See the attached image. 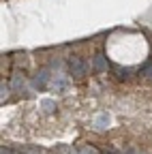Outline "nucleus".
Masks as SVG:
<instances>
[{
	"label": "nucleus",
	"mask_w": 152,
	"mask_h": 154,
	"mask_svg": "<svg viewBox=\"0 0 152 154\" xmlns=\"http://www.w3.org/2000/svg\"><path fill=\"white\" fill-rule=\"evenodd\" d=\"M41 109H43L45 113H51V111L56 109V101H51V99H43V101H41Z\"/></svg>",
	"instance_id": "6e6552de"
},
{
	"label": "nucleus",
	"mask_w": 152,
	"mask_h": 154,
	"mask_svg": "<svg viewBox=\"0 0 152 154\" xmlns=\"http://www.w3.org/2000/svg\"><path fill=\"white\" fill-rule=\"evenodd\" d=\"M124 154H137V152H135V150H131V148H129V150H124Z\"/></svg>",
	"instance_id": "f8f14e48"
},
{
	"label": "nucleus",
	"mask_w": 152,
	"mask_h": 154,
	"mask_svg": "<svg viewBox=\"0 0 152 154\" xmlns=\"http://www.w3.org/2000/svg\"><path fill=\"white\" fill-rule=\"evenodd\" d=\"M79 154H99L94 148H90V146H84V148H79Z\"/></svg>",
	"instance_id": "9b49d317"
},
{
	"label": "nucleus",
	"mask_w": 152,
	"mask_h": 154,
	"mask_svg": "<svg viewBox=\"0 0 152 154\" xmlns=\"http://www.w3.org/2000/svg\"><path fill=\"white\" fill-rule=\"evenodd\" d=\"M11 90H15V92H30L32 86H30V82L22 73H17V75H13V79H11Z\"/></svg>",
	"instance_id": "7ed1b4c3"
},
{
	"label": "nucleus",
	"mask_w": 152,
	"mask_h": 154,
	"mask_svg": "<svg viewBox=\"0 0 152 154\" xmlns=\"http://www.w3.org/2000/svg\"><path fill=\"white\" fill-rule=\"evenodd\" d=\"M9 92H11V84H2V101L9 99Z\"/></svg>",
	"instance_id": "9d476101"
},
{
	"label": "nucleus",
	"mask_w": 152,
	"mask_h": 154,
	"mask_svg": "<svg viewBox=\"0 0 152 154\" xmlns=\"http://www.w3.org/2000/svg\"><path fill=\"white\" fill-rule=\"evenodd\" d=\"M111 71L116 73V77H118V79H129V77H131V75H129L131 71H129V69H122L120 64H113V66H111Z\"/></svg>",
	"instance_id": "0eeeda50"
},
{
	"label": "nucleus",
	"mask_w": 152,
	"mask_h": 154,
	"mask_svg": "<svg viewBox=\"0 0 152 154\" xmlns=\"http://www.w3.org/2000/svg\"><path fill=\"white\" fill-rule=\"evenodd\" d=\"M51 84V75H49V69H41L39 73H36L32 79H30V86L32 90H43Z\"/></svg>",
	"instance_id": "f03ea898"
},
{
	"label": "nucleus",
	"mask_w": 152,
	"mask_h": 154,
	"mask_svg": "<svg viewBox=\"0 0 152 154\" xmlns=\"http://www.w3.org/2000/svg\"><path fill=\"white\" fill-rule=\"evenodd\" d=\"M49 86L56 88V92H64V90L69 88V75H64V73H54Z\"/></svg>",
	"instance_id": "20e7f679"
},
{
	"label": "nucleus",
	"mask_w": 152,
	"mask_h": 154,
	"mask_svg": "<svg viewBox=\"0 0 152 154\" xmlns=\"http://www.w3.org/2000/svg\"><path fill=\"white\" fill-rule=\"evenodd\" d=\"M109 69V62H107V58L103 51H97L92 56V71H97V73H105Z\"/></svg>",
	"instance_id": "39448f33"
},
{
	"label": "nucleus",
	"mask_w": 152,
	"mask_h": 154,
	"mask_svg": "<svg viewBox=\"0 0 152 154\" xmlns=\"http://www.w3.org/2000/svg\"><path fill=\"white\" fill-rule=\"evenodd\" d=\"M141 75L146 77V79H150V82H152V62H148L146 66H141Z\"/></svg>",
	"instance_id": "1a4fd4ad"
},
{
	"label": "nucleus",
	"mask_w": 152,
	"mask_h": 154,
	"mask_svg": "<svg viewBox=\"0 0 152 154\" xmlns=\"http://www.w3.org/2000/svg\"><path fill=\"white\" fill-rule=\"evenodd\" d=\"M109 124V116L103 111V113H99L97 116V118H94V126H97V128H105Z\"/></svg>",
	"instance_id": "423d86ee"
},
{
	"label": "nucleus",
	"mask_w": 152,
	"mask_h": 154,
	"mask_svg": "<svg viewBox=\"0 0 152 154\" xmlns=\"http://www.w3.org/2000/svg\"><path fill=\"white\" fill-rule=\"evenodd\" d=\"M109 154H113V152H109Z\"/></svg>",
	"instance_id": "ddd939ff"
},
{
	"label": "nucleus",
	"mask_w": 152,
	"mask_h": 154,
	"mask_svg": "<svg viewBox=\"0 0 152 154\" xmlns=\"http://www.w3.org/2000/svg\"><path fill=\"white\" fill-rule=\"evenodd\" d=\"M67 69H69V73L73 77H84L88 73V64L84 62V58H79V56H71L67 60Z\"/></svg>",
	"instance_id": "f257e3e1"
}]
</instances>
